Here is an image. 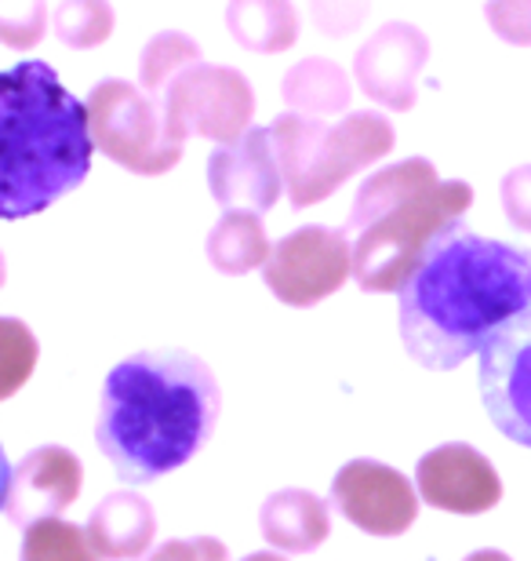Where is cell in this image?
I'll list each match as a JSON object with an SVG mask.
<instances>
[{
    "label": "cell",
    "mask_w": 531,
    "mask_h": 561,
    "mask_svg": "<svg viewBox=\"0 0 531 561\" xmlns=\"http://www.w3.org/2000/svg\"><path fill=\"white\" fill-rule=\"evenodd\" d=\"M524 310H531V252L481 238L462 219L426 244L397 288L404 351L434 373H451L481 354Z\"/></svg>",
    "instance_id": "obj_1"
},
{
    "label": "cell",
    "mask_w": 531,
    "mask_h": 561,
    "mask_svg": "<svg viewBox=\"0 0 531 561\" xmlns=\"http://www.w3.org/2000/svg\"><path fill=\"white\" fill-rule=\"evenodd\" d=\"M222 412L219 379L189 351H139L109 368L95 442L124 485H150L208 445Z\"/></svg>",
    "instance_id": "obj_2"
},
{
    "label": "cell",
    "mask_w": 531,
    "mask_h": 561,
    "mask_svg": "<svg viewBox=\"0 0 531 561\" xmlns=\"http://www.w3.org/2000/svg\"><path fill=\"white\" fill-rule=\"evenodd\" d=\"M88 106L44 59L0 70V219L48 211L92 172Z\"/></svg>",
    "instance_id": "obj_3"
},
{
    "label": "cell",
    "mask_w": 531,
    "mask_h": 561,
    "mask_svg": "<svg viewBox=\"0 0 531 561\" xmlns=\"http://www.w3.org/2000/svg\"><path fill=\"white\" fill-rule=\"evenodd\" d=\"M473 205V186L437 179L434 161L404 157L371 172L354 197L346 233L354 241V277L365 291H397L429 241Z\"/></svg>",
    "instance_id": "obj_4"
},
{
    "label": "cell",
    "mask_w": 531,
    "mask_h": 561,
    "mask_svg": "<svg viewBox=\"0 0 531 561\" xmlns=\"http://www.w3.org/2000/svg\"><path fill=\"white\" fill-rule=\"evenodd\" d=\"M269 136H274L291 208H310L318 201H327L349 175L382 161L397 142L390 117L376 114V110H357L335 125H327L324 117L288 110L269 125Z\"/></svg>",
    "instance_id": "obj_5"
},
{
    "label": "cell",
    "mask_w": 531,
    "mask_h": 561,
    "mask_svg": "<svg viewBox=\"0 0 531 561\" xmlns=\"http://www.w3.org/2000/svg\"><path fill=\"white\" fill-rule=\"evenodd\" d=\"M88 125L95 150L135 175H164L183 161V142L164 128L161 99L146 95L139 84L109 77L88 95Z\"/></svg>",
    "instance_id": "obj_6"
},
{
    "label": "cell",
    "mask_w": 531,
    "mask_h": 561,
    "mask_svg": "<svg viewBox=\"0 0 531 561\" xmlns=\"http://www.w3.org/2000/svg\"><path fill=\"white\" fill-rule=\"evenodd\" d=\"M164 128L175 142L189 136L211 142H233L252 128L255 117V92L252 81L233 70V66L194 62L183 70L161 95Z\"/></svg>",
    "instance_id": "obj_7"
},
{
    "label": "cell",
    "mask_w": 531,
    "mask_h": 561,
    "mask_svg": "<svg viewBox=\"0 0 531 561\" xmlns=\"http://www.w3.org/2000/svg\"><path fill=\"white\" fill-rule=\"evenodd\" d=\"M263 277L285 307H318L354 277V241L346 230L299 227L274 244Z\"/></svg>",
    "instance_id": "obj_8"
},
{
    "label": "cell",
    "mask_w": 531,
    "mask_h": 561,
    "mask_svg": "<svg viewBox=\"0 0 531 561\" xmlns=\"http://www.w3.org/2000/svg\"><path fill=\"white\" fill-rule=\"evenodd\" d=\"M481 401L510 442L531 448V310L481 346Z\"/></svg>",
    "instance_id": "obj_9"
},
{
    "label": "cell",
    "mask_w": 531,
    "mask_h": 561,
    "mask_svg": "<svg viewBox=\"0 0 531 561\" xmlns=\"http://www.w3.org/2000/svg\"><path fill=\"white\" fill-rule=\"evenodd\" d=\"M332 503L346 522L371 536H401L412 529L419 500L412 481L379 459H354L332 481Z\"/></svg>",
    "instance_id": "obj_10"
},
{
    "label": "cell",
    "mask_w": 531,
    "mask_h": 561,
    "mask_svg": "<svg viewBox=\"0 0 531 561\" xmlns=\"http://www.w3.org/2000/svg\"><path fill=\"white\" fill-rule=\"evenodd\" d=\"M429 59V37L412 22H386L357 48L354 77L371 103L386 110L415 106L419 99V73Z\"/></svg>",
    "instance_id": "obj_11"
},
{
    "label": "cell",
    "mask_w": 531,
    "mask_h": 561,
    "mask_svg": "<svg viewBox=\"0 0 531 561\" xmlns=\"http://www.w3.org/2000/svg\"><path fill=\"white\" fill-rule=\"evenodd\" d=\"M208 186L226 211L241 208L263 216L274 208L285 190V175L269 128H247L241 139L215 146L208 157Z\"/></svg>",
    "instance_id": "obj_12"
},
{
    "label": "cell",
    "mask_w": 531,
    "mask_h": 561,
    "mask_svg": "<svg viewBox=\"0 0 531 561\" xmlns=\"http://www.w3.org/2000/svg\"><path fill=\"white\" fill-rule=\"evenodd\" d=\"M84 467L70 448L41 445L22 456L8 489V518L19 529H30L44 518H59L81 496Z\"/></svg>",
    "instance_id": "obj_13"
},
{
    "label": "cell",
    "mask_w": 531,
    "mask_h": 561,
    "mask_svg": "<svg viewBox=\"0 0 531 561\" xmlns=\"http://www.w3.org/2000/svg\"><path fill=\"white\" fill-rule=\"evenodd\" d=\"M419 492L429 507L481 514L499 503V478L492 463L470 445H440L419 459Z\"/></svg>",
    "instance_id": "obj_14"
},
{
    "label": "cell",
    "mask_w": 531,
    "mask_h": 561,
    "mask_svg": "<svg viewBox=\"0 0 531 561\" xmlns=\"http://www.w3.org/2000/svg\"><path fill=\"white\" fill-rule=\"evenodd\" d=\"M84 533L99 558L128 561V558H142L150 551L157 518H153L150 500L139 496V492L120 489V492H109V496L92 511Z\"/></svg>",
    "instance_id": "obj_15"
},
{
    "label": "cell",
    "mask_w": 531,
    "mask_h": 561,
    "mask_svg": "<svg viewBox=\"0 0 531 561\" xmlns=\"http://www.w3.org/2000/svg\"><path fill=\"white\" fill-rule=\"evenodd\" d=\"M258 529L274 551L310 554L332 536V514L327 503L307 489H280L258 511Z\"/></svg>",
    "instance_id": "obj_16"
},
{
    "label": "cell",
    "mask_w": 531,
    "mask_h": 561,
    "mask_svg": "<svg viewBox=\"0 0 531 561\" xmlns=\"http://www.w3.org/2000/svg\"><path fill=\"white\" fill-rule=\"evenodd\" d=\"M226 30L247 51L280 55L299 41V11L291 0H230Z\"/></svg>",
    "instance_id": "obj_17"
},
{
    "label": "cell",
    "mask_w": 531,
    "mask_h": 561,
    "mask_svg": "<svg viewBox=\"0 0 531 561\" xmlns=\"http://www.w3.org/2000/svg\"><path fill=\"white\" fill-rule=\"evenodd\" d=\"M280 95H285L288 110L307 117H335L346 114L349 99H354V84H349L346 70L332 59L310 55V59L296 62L280 81Z\"/></svg>",
    "instance_id": "obj_18"
},
{
    "label": "cell",
    "mask_w": 531,
    "mask_h": 561,
    "mask_svg": "<svg viewBox=\"0 0 531 561\" xmlns=\"http://www.w3.org/2000/svg\"><path fill=\"white\" fill-rule=\"evenodd\" d=\"M269 252H274V244L266 238L258 211H241V208L226 211L208 233V260L219 274L230 277L252 274L258 266H266Z\"/></svg>",
    "instance_id": "obj_19"
},
{
    "label": "cell",
    "mask_w": 531,
    "mask_h": 561,
    "mask_svg": "<svg viewBox=\"0 0 531 561\" xmlns=\"http://www.w3.org/2000/svg\"><path fill=\"white\" fill-rule=\"evenodd\" d=\"M194 62H200V44L183 30H164L150 37V44L139 55V81L142 92L161 99L164 88L175 81L178 73L189 70Z\"/></svg>",
    "instance_id": "obj_20"
},
{
    "label": "cell",
    "mask_w": 531,
    "mask_h": 561,
    "mask_svg": "<svg viewBox=\"0 0 531 561\" xmlns=\"http://www.w3.org/2000/svg\"><path fill=\"white\" fill-rule=\"evenodd\" d=\"M55 37H59L66 48H99V44H106L113 37V26H117V19H113V8L109 0H62L59 8H55Z\"/></svg>",
    "instance_id": "obj_21"
},
{
    "label": "cell",
    "mask_w": 531,
    "mask_h": 561,
    "mask_svg": "<svg viewBox=\"0 0 531 561\" xmlns=\"http://www.w3.org/2000/svg\"><path fill=\"white\" fill-rule=\"evenodd\" d=\"M19 561H103L88 543V533L62 518H44L22 536Z\"/></svg>",
    "instance_id": "obj_22"
},
{
    "label": "cell",
    "mask_w": 531,
    "mask_h": 561,
    "mask_svg": "<svg viewBox=\"0 0 531 561\" xmlns=\"http://www.w3.org/2000/svg\"><path fill=\"white\" fill-rule=\"evenodd\" d=\"M41 357V343L26 321L0 318V401L19 394L33 376Z\"/></svg>",
    "instance_id": "obj_23"
},
{
    "label": "cell",
    "mask_w": 531,
    "mask_h": 561,
    "mask_svg": "<svg viewBox=\"0 0 531 561\" xmlns=\"http://www.w3.org/2000/svg\"><path fill=\"white\" fill-rule=\"evenodd\" d=\"M44 33H48V0H19V4L0 0V44L26 51L37 48Z\"/></svg>",
    "instance_id": "obj_24"
},
{
    "label": "cell",
    "mask_w": 531,
    "mask_h": 561,
    "mask_svg": "<svg viewBox=\"0 0 531 561\" xmlns=\"http://www.w3.org/2000/svg\"><path fill=\"white\" fill-rule=\"evenodd\" d=\"M484 19L499 41L513 48H531V0H488Z\"/></svg>",
    "instance_id": "obj_25"
},
{
    "label": "cell",
    "mask_w": 531,
    "mask_h": 561,
    "mask_svg": "<svg viewBox=\"0 0 531 561\" xmlns=\"http://www.w3.org/2000/svg\"><path fill=\"white\" fill-rule=\"evenodd\" d=\"M371 0H310V15L324 37H349L368 19Z\"/></svg>",
    "instance_id": "obj_26"
},
{
    "label": "cell",
    "mask_w": 531,
    "mask_h": 561,
    "mask_svg": "<svg viewBox=\"0 0 531 561\" xmlns=\"http://www.w3.org/2000/svg\"><path fill=\"white\" fill-rule=\"evenodd\" d=\"M499 194H503L506 219H510L517 230L531 233V164H517L513 172H506Z\"/></svg>",
    "instance_id": "obj_27"
},
{
    "label": "cell",
    "mask_w": 531,
    "mask_h": 561,
    "mask_svg": "<svg viewBox=\"0 0 531 561\" xmlns=\"http://www.w3.org/2000/svg\"><path fill=\"white\" fill-rule=\"evenodd\" d=\"M150 561H230L222 540L215 536H194V540H168L150 554Z\"/></svg>",
    "instance_id": "obj_28"
},
{
    "label": "cell",
    "mask_w": 531,
    "mask_h": 561,
    "mask_svg": "<svg viewBox=\"0 0 531 561\" xmlns=\"http://www.w3.org/2000/svg\"><path fill=\"white\" fill-rule=\"evenodd\" d=\"M8 489H11V467H8L4 445H0V511L8 507Z\"/></svg>",
    "instance_id": "obj_29"
},
{
    "label": "cell",
    "mask_w": 531,
    "mask_h": 561,
    "mask_svg": "<svg viewBox=\"0 0 531 561\" xmlns=\"http://www.w3.org/2000/svg\"><path fill=\"white\" fill-rule=\"evenodd\" d=\"M466 561H510V558H503L499 551H477V554L466 558Z\"/></svg>",
    "instance_id": "obj_30"
},
{
    "label": "cell",
    "mask_w": 531,
    "mask_h": 561,
    "mask_svg": "<svg viewBox=\"0 0 531 561\" xmlns=\"http://www.w3.org/2000/svg\"><path fill=\"white\" fill-rule=\"evenodd\" d=\"M244 561H288V558H280V554H252V558H244Z\"/></svg>",
    "instance_id": "obj_31"
},
{
    "label": "cell",
    "mask_w": 531,
    "mask_h": 561,
    "mask_svg": "<svg viewBox=\"0 0 531 561\" xmlns=\"http://www.w3.org/2000/svg\"><path fill=\"white\" fill-rule=\"evenodd\" d=\"M4 280H8V263H4V252H0V288H4Z\"/></svg>",
    "instance_id": "obj_32"
}]
</instances>
